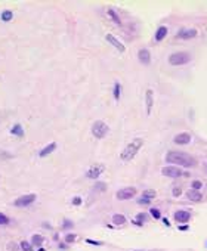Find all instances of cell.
Listing matches in <instances>:
<instances>
[{
    "mask_svg": "<svg viewBox=\"0 0 207 251\" xmlns=\"http://www.w3.org/2000/svg\"><path fill=\"white\" fill-rule=\"evenodd\" d=\"M166 161L169 162V164H178V165H181V167H187V168L194 167V165L197 164V161H195L194 157H191L190 154L182 152V151H170V152H167V155H166Z\"/></svg>",
    "mask_w": 207,
    "mask_h": 251,
    "instance_id": "cell-1",
    "label": "cell"
},
{
    "mask_svg": "<svg viewBox=\"0 0 207 251\" xmlns=\"http://www.w3.org/2000/svg\"><path fill=\"white\" fill-rule=\"evenodd\" d=\"M142 145H144V139H141V138L135 139V141H132L130 144L123 149L120 158L123 160V161H130V160H133V158H135V155L139 152V149L142 148Z\"/></svg>",
    "mask_w": 207,
    "mask_h": 251,
    "instance_id": "cell-2",
    "label": "cell"
},
{
    "mask_svg": "<svg viewBox=\"0 0 207 251\" xmlns=\"http://www.w3.org/2000/svg\"><path fill=\"white\" fill-rule=\"evenodd\" d=\"M191 61V55L188 52H175L169 56V64L179 67V65H185Z\"/></svg>",
    "mask_w": 207,
    "mask_h": 251,
    "instance_id": "cell-3",
    "label": "cell"
},
{
    "mask_svg": "<svg viewBox=\"0 0 207 251\" xmlns=\"http://www.w3.org/2000/svg\"><path fill=\"white\" fill-rule=\"evenodd\" d=\"M108 130H110V127L105 124L104 121H95L93 126H92V135H93L96 139L105 138L107 133H108Z\"/></svg>",
    "mask_w": 207,
    "mask_h": 251,
    "instance_id": "cell-4",
    "label": "cell"
},
{
    "mask_svg": "<svg viewBox=\"0 0 207 251\" xmlns=\"http://www.w3.org/2000/svg\"><path fill=\"white\" fill-rule=\"evenodd\" d=\"M161 173H163V176L172 177V179L181 177V176H184V177H188V176H190L188 173H184L179 167H175V165H167V167H164V168L161 170Z\"/></svg>",
    "mask_w": 207,
    "mask_h": 251,
    "instance_id": "cell-5",
    "label": "cell"
},
{
    "mask_svg": "<svg viewBox=\"0 0 207 251\" xmlns=\"http://www.w3.org/2000/svg\"><path fill=\"white\" fill-rule=\"evenodd\" d=\"M136 192H138L136 188H133V186H127V188L120 189V191L116 194V197H117V199H120V201H124V199H130V198H133L135 195H136Z\"/></svg>",
    "mask_w": 207,
    "mask_h": 251,
    "instance_id": "cell-6",
    "label": "cell"
},
{
    "mask_svg": "<svg viewBox=\"0 0 207 251\" xmlns=\"http://www.w3.org/2000/svg\"><path fill=\"white\" fill-rule=\"evenodd\" d=\"M104 170H105V167H104L102 164H93V165L87 170L86 176L89 179H98V177L102 174Z\"/></svg>",
    "mask_w": 207,
    "mask_h": 251,
    "instance_id": "cell-7",
    "label": "cell"
},
{
    "mask_svg": "<svg viewBox=\"0 0 207 251\" xmlns=\"http://www.w3.org/2000/svg\"><path fill=\"white\" fill-rule=\"evenodd\" d=\"M36 194H28V195H22L19 197L18 199H15V205L17 207H27L30 204H33L36 201Z\"/></svg>",
    "mask_w": 207,
    "mask_h": 251,
    "instance_id": "cell-8",
    "label": "cell"
},
{
    "mask_svg": "<svg viewBox=\"0 0 207 251\" xmlns=\"http://www.w3.org/2000/svg\"><path fill=\"white\" fill-rule=\"evenodd\" d=\"M197 30H194V28H187V30H181L176 37L178 38H181V40H190V38H195L197 37Z\"/></svg>",
    "mask_w": 207,
    "mask_h": 251,
    "instance_id": "cell-9",
    "label": "cell"
},
{
    "mask_svg": "<svg viewBox=\"0 0 207 251\" xmlns=\"http://www.w3.org/2000/svg\"><path fill=\"white\" fill-rule=\"evenodd\" d=\"M105 38H107V41H108V43H111V44H113V46H114V47L119 50V52H121V53H123V52L126 50L124 44L121 43V41L119 40V38H117V37L113 36V34H107V36H105Z\"/></svg>",
    "mask_w": 207,
    "mask_h": 251,
    "instance_id": "cell-10",
    "label": "cell"
},
{
    "mask_svg": "<svg viewBox=\"0 0 207 251\" xmlns=\"http://www.w3.org/2000/svg\"><path fill=\"white\" fill-rule=\"evenodd\" d=\"M145 105H147V114H151V109L154 107V92L148 89L145 92Z\"/></svg>",
    "mask_w": 207,
    "mask_h": 251,
    "instance_id": "cell-11",
    "label": "cell"
},
{
    "mask_svg": "<svg viewBox=\"0 0 207 251\" xmlns=\"http://www.w3.org/2000/svg\"><path fill=\"white\" fill-rule=\"evenodd\" d=\"M191 219L190 211H185V210H179L175 213V220L178 223H188V220Z\"/></svg>",
    "mask_w": 207,
    "mask_h": 251,
    "instance_id": "cell-12",
    "label": "cell"
},
{
    "mask_svg": "<svg viewBox=\"0 0 207 251\" xmlns=\"http://www.w3.org/2000/svg\"><path fill=\"white\" fill-rule=\"evenodd\" d=\"M155 197V191L153 189H147V191H144V194H142V197L139 199L138 202L139 204H150L151 202V199Z\"/></svg>",
    "mask_w": 207,
    "mask_h": 251,
    "instance_id": "cell-13",
    "label": "cell"
},
{
    "mask_svg": "<svg viewBox=\"0 0 207 251\" xmlns=\"http://www.w3.org/2000/svg\"><path fill=\"white\" fill-rule=\"evenodd\" d=\"M175 144L178 145H188L191 142V136L190 133H179V135H176L175 136Z\"/></svg>",
    "mask_w": 207,
    "mask_h": 251,
    "instance_id": "cell-14",
    "label": "cell"
},
{
    "mask_svg": "<svg viewBox=\"0 0 207 251\" xmlns=\"http://www.w3.org/2000/svg\"><path fill=\"white\" fill-rule=\"evenodd\" d=\"M138 58H139V61L142 64H145V65H148L151 62V53H150L148 49H141L138 52Z\"/></svg>",
    "mask_w": 207,
    "mask_h": 251,
    "instance_id": "cell-15",
    "label": "cell"
},
{
    "mask_svg": "<svg viewBox=\"0 0 207 251\" xmlns=\"http://www.w3.org/2000/svg\"><path fill=\"white\" fill-rule=\"evenodd\" d=\"M55 149H56V144L52 142V144H49L48 146H45V148L39 152V155H40V157H48V155H49L51 152H53Z\"/></svg>",
    "mask_w": 207,
    "mask_h": 251,
    "instance_id": "cell-16",
    "label": "cell"
},
{
    "mask_svg": "<svg viewBox=\"0 0 207 251\" xmlns=\"http://www.w3.org/2000/svg\"><path fill=\"white\" fill-rule=\"evenodd\" d=\"M187 197H188V199H191V201H201V198H203V195L200 194V191H195V189H191V191H188Z\"/></svg>",
    "mask_w": 207,
    "mask_h": 251,
    "instance_id": "cell-17",
    "label": "cell"
},
{
    "mask_svg": "<svg viewBox=\"0 0 207 251\" xmlns=\"http://www.w3.org/2000/svg\"><path fill=\"white\" fill-rule=\"evenodd\" d=\"M166 36H167V27H160V28L157 30V33H155V40H157V41H161Z\"/></svg>",
    "mask_w": 207,
    "mask_h": 251,
    "instance_id": "cell-18",
    "label": "cell"
},
{
    "mask_svg": "<svg viewBox=\"0 0 207 251\" xmlns=\"http://www.w3.org/2000/svg\"><path fill=\"white\" fill-rule=\"evenodd\" d=\"M113 223H116V225H124L126 223V217L123 214H114L113 216Z\"/></svg>",
    "mask_w": 207,
    "mask_h": 251,
    "instance_id": "cell-19",
    "label": "cell"
},
{
    "mask_svg": "<svg viewBox=\"0 0 207 251\" xmlns=\"http://www.w3.org/2000/svg\"><path fill=\"white\" fill-rule=\"evenodd\" d=\"M12 18H14V12H12V11H3V14H2V19H3L5 22H9Z\"/></svg>",
    "mask_w": 207,
    "mask_h": 251,
    "instance_id": "cell-20",
    "label": "cell"
},
{
    "mask_svg": "<svg viewBox=\"0 0 207 251\" xmlns=\"http://www.w3.org/2000/svg\"><path fill=\"white\" fill-rule=\"evenodd\" d=\"M31 242H33V245H36V247H40V245L43 244V236H42V235H33Z\"/></svg>",
    "mask_w": 207,
    "mask_h": 251,
    "instance_id": "cell-21",
    "label": "cell"
},
{
    "mask_svg": "<svg viewBox=\"0 0 207 251\" xmlns=\"http://www.w3.org/2000/svg\"><path fill=\"white\" fill-rule=\"evenodd\" d=\"M11 132H12L14 135H17V136H19V138H22V136H24V130H22V127H21V126H19V124L14 126Z\"/></svg>",
    "mask_w": 207,
    "mask_h": 251,
    "instance_id": "cell-22",
    "label": "cell"
},
{
    "mask_svg": "<svg viewBox=\"0 0 207 251\" xmlns=\"http://www.w3.org/2000/svg\"><path fill=\"white\" fill-rule=\"evenodd\" d=\"M108 15H110L111 18L114 19V22H116V24H119V25L121 24V21H120V18H119V15L116 14V11H113V9H108Z\"/></svg>",
    "mask_w": 207,
    "mask_h": 251,
    "instance_id": "cell-23",
    "label": "cell"
},
{
    "mask_svg": "<svg viewBox=\"0 0 207 251\" xmlns=\"http://www.w3.org/2000/svg\"><path fill=\"white\" fill-rule=\"evenodd\" d=\"M120 90H121L120 83H116V86H114V98L116 99H120Z\"/></svg>",
    "mask_w": 207,
    "mask_h": 251,
    "instance_id": "cell-24",
    "label": "cell"
},
{
    "mask_svg": "<svg viewBox=\"0 0 207 251\" xmlns=\"http://www.w3.org/2000/svg\"><path fill=\"white\" fill-rule=\"evenodd\" d=\"M21 247H22V250H24V251H33L31 244H28L27 241H22V242H21Z\"/></svg>",
    "mask_w": 207,
    "mask_h": 251,
    "instance_id": "cell-25",
    "label": "cell"
},
{
    "mask_svg": "<svg viewBox=\"0 0 207 251\" xmlns=\"http://www.w3.org/2000/svg\"><path fill=\"white\" fill-rule=\"evenodd\" d=\"M95 189H96V191H105V189H107V183H104V182H101V183H96V185H95Z\"/></svg>",
    "mask_w": 207,
    "mask_h": 251,
    "instance_id": "cell-26",
    "label": "cell"
},
{
    "mask_svg": "<svg viewBox=\"0 0 207 251\" xmlns=\"http://www.w3.org/2000/svg\"><path fill=\"white\" fill-rule=\"evenodd\" d=\"M150 213L153 214V217H154V219H160V217H161L160 211H158L157 208H151V210H150Z\"/></svg>",
    "mask_w": 207,
    "mask_h": 251,
    "instance_id": "cell-27",
    "label": "cell"
},
{
    "mask_svg": "<svg viewBox=\"0 0 207 251\" xmlns=\"http://www.w3.org/2000/svg\"><path fill=\"white\" fill-rule=\"evenodd\" d=\"M8 223H9V219H8L5 214L0 213V225H8Z\"/></svg>",
    "mask_w": 207,
    "mask_h": 251,
    "instance_id": "cell-28",
    "label": "cell"
},
{
    "mask_svg": "<svg viewBox=\"0 0 207 251\" xmlns=\"http://www.w3.org/2000/svg\"><path fill=\"white\" fill-rule=\"evenodd\" d=\"M200 188H201V182H200V180H194V182H192V189L198 191Z\"/></svg>",
    "mask_w": 207,
    "mask_h": 251,
    "instance_id": "cell-29",
    "label": "cell"
},
{
    "mask_svg": "<svg viewBox=\"0 0 207 251\" xmlns=\"http://www.w3.org/2000/svg\"><path fill=\"white\" fill-rule=\"evenodd\" d=\"M76 238H77L76 235L70 233V235H67V236H65V241H67V242H74V241H76Z\"/></svg>",
    "mask_w": 207,
    "mask_h": 251,
    "instance_id": "cell-30",
    "label": "cell"
},
{
    "mask_svg": "<svg viewBox=\"0 0 207 251\" xmlns=\"http://www.w3.org/2000/svg\"><path fill=\"white\" fill-rule=\"evenodd\" d=\"M181 194H182V189H181L179 186H176V188L173 189V197H179Z\"/></svg>",
    "mask_w": 207,
    "mask_h": 251,
    "instance_id": "cell-31",
    "label": "cell"
},
{
    "mask_svg": "<svg viewBox=\"0 0 207 251\" xmlns=\"http://www.w3.org/2000/svg\"><path fill=\"white\" fill-rule=\"evenodd\" d=\"M73 204H76V205H80V204H82V198H80V197H76L74 199H73Z\"/></svg>",
    "mask_w": 207,
    "mask_h": 251,
    "instance_id": "cell-32",
    "label": "cell"
},
{
    "mask_svg": "<svg viewBox=\"0 0 207 251\" xmlns=\"http://www.w3.org/2000/svg\"><path fill=\"white\" fill-rule=\"evenodd\" d=\"M9 250H11V251H14V250L17 251L18 250V245H17V244H11V245H9Z\"/></svg>",
    "mask_w": 207,
    "mask_h": 251,
    "instance_id": "cell-33",
    "label": "cell"
},
{
    "mask_svg": "<svg viewBox=\"0 0 207 251\" xmlns=\"http://www.w3.org/2000/svg\"><path fill=\"white\" fill-rule=\"evenodd\" d=\"M73 226V223L70 222V220H65V225H64V228H71Z\"/></svg>",
    "mask_w": 207,
    "mask_h": 251,
    "instance_id": "cell-34",
    "label": "cell"
},
{
    "mask_svg": "<svg viewBox=\"0 0 207 251\" xmlns=\"http://www.w3.org/2000/svg\"><path fill=\"white\" fill-rule=\"evenodd\" d=\"M87 242H89V244H95V245H99V244H101V242H96V241H92V239H87Z\"/></svg>",
    "mask_w": 207,
    "mask_h": 251,
    "instance_id": "cell-35",
    "label": "cell"
},
{
    "mask_svg": "<svg viewBox=\"0 0 207 251\" xmlns=\"http://www.w3.org/2000/svg\"><path fill=\"white\" fill-rule=\"evenodd\" d=\"M206 170H207V167H206Z\"/></svg>",
    "mask_w": 207,
    "mask_h": 251,
    "instance_id": "cell-36",
    "label": "cell"
}]
</instances>
